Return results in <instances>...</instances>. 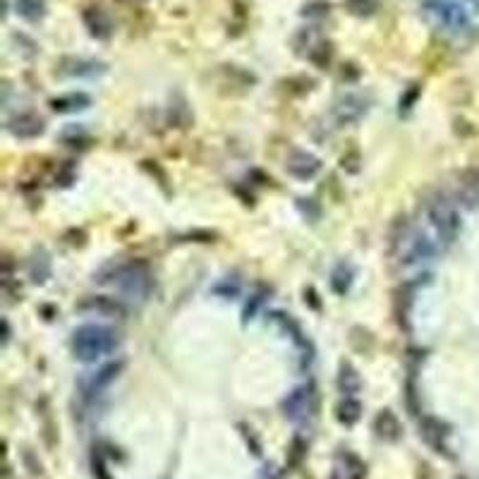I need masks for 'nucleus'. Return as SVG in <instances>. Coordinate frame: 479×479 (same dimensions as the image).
<instances>
[{
    "label": "nucleus",
    "instance_id": "20e7f679",
    "mask_svg": "<svg viewBox=\"0 0 479 479\" xmlns=\"http://www.w3.org/2000/svg\"><path fill=\"white\" fill-rule=\"evenodd\" d=\"M429 223L443 245H450L460 230V216L448 199H436L434 204H429Z\"/></svg>",
    "mask_w": 479,
    "mask_h": 479
},
{
    "label": "nucleus",
    "instance_id": "4468645a",
    "mask_svg": "<svg viewBox=\"0 0 479 479\" xmlns=\"http://www.w3.org/2000/svg\"><path fill=\"white\" fill-rule=\"evenodd\" d=\"M92 106V99H89L84 92H75V94H65V96H58V99L50 101V108L55 113H77V110H84Z\"/></svg>",
    "mask_w": 479,
    "mask_h": 479
},
{
    "label": "nucleus",
    "instance_id": "0eeeda50",
    "mask_svg": "<svg viewBox=\"0 0 479 479\" xmlns=\"http://www.w3.org/2000/svg\"><path fill=\"white\" fill-rule=\"evenodd\" d=\"M285 171L297 180H312L319 176L321 161L314 154H309V151H292V154L287 156Z\"/></svg>",
    "mask_w": 479,
    "mask_h": 479
},
{
    "label": "nucleus",
    "instance_id": "a211bd4d",
    "mask_svg": "<svg viewBox=\"0 0 479 479\" xmlns=\"http://www.w3.org/2000/svg\"><path fill=\"white\" fill-rule=\"evenodd\" d=\"M352 266L350 264H338V266L334 269V273H331V285H334V290L338 292V295H345L348 290H350L352 285Z\"/></svg>",
    "mask_w": 479,
    "mask_h": 479
},
{
    "label": "nucleus",
    "instance_id": "2eb2a0df",
    "mask_svg": "<svg viewBox=\"0 0 479 479\" xmlns=\"http://www.w3.org/2000/svg\"><path fill=\"white\" fill-rule=\"evenodd\" d=\"M362 388V379H359L357 369L350 364H341V374H338V391L343 393V398H355V393H359Z\"/></svg>",
    "mask_w": 479,
    "mask_h": 479
},
{
    "label": "nucleus",
    "instance_id": "1a4fd4ad",
    "mask_svg": "<svg viewBox=\"0 0 479 479\" xmlns=\"http://www.w3.org/2000/svg\"><path fill=\"white\" fill-rule=\"evenodd\" d=\"M80 309L87 314H99V317H125L127 314V307L120 300H113V297H103V295L87 297L80 304Z\"/></svg>",
    "mask_w": 479,
    "mask_h": 479
},
{
    "label": "nucleus",
    "instance_id": "7ed1b4c3",
    "mask_svg": "<svg viewBox=\"0 0 479 479\" xmlns=\"http://www.w3.org/2000/svg\"><path fill=\"white\" fill-rule=\"evenodd\" d=\"M422 13H424V17L434 27L450 34H460L470 24V17H467L465 8L460 3H455V0H424Z\"/></svg>",
    "mask_w": 479,
    "mask_h": 479
},
{
    "label": "nucleus",
    "instance_id": "393cba45",
    "mask_svg": "<svg viewBox=\"0 0 479 479\" xmlns=\"http://www.w3.org/2000/svg\"><path fill=\"white\" fill-rule=\"evenodd\" d=\"M348 5H350L352 13H369L371 8H374V0H348Z\"/></svg>",
    "mask_w": 479,
    "mask_h": 479
},
{
    "label": "nucleus",
    "instance_id": "9d476101",
    "mask_svg": "<svg viewBox=\"0 0 479 479\" xmlns=\"http://www.w3.org/2000/svg\"><path fill=\"white\" fill-rule=\"evenodd\" d=\"M8 129L10 134H15L20 139H34L43 132V120L34 115V113H20V115L8 120Z\"/></svg>",
    "mask_w": 479,
    "mask_h": 479
},
{
    "label": "nucleus",
    "instance_id": "412c9836",
    "mask_svg": "<svg viewBox=\"0 0 479 479\" xmlns=\"http://www.w3.org/2000/svg\"><path fill=\"white\" fill-rule=\"evenodd\" d=\"M29 273H31V280L34 283H43V280L50 276V262L46 255H38L31 259L29 264Z\"/></svg>",
    "mask_w": 479,
    "mask_h": 479
},
{
    "label": "nucleus",
    "instance_id": "423d86ee",
    "mask_svg": "<svg viewBox=\"0 0 479 479\" xmlns=\"http://www.w3.org/2000/svg\"><path fill=\"white\" fill-rule=\"evenodd\" d=\"M367 99L359 94H345L336 101L334 106V115L338 120V125H350V122H357L359 117L367 113Z\"/></svg>",
    "mask_w": 479,
    "mask_h": 479
},
{
    "label": "nucleus",
    "instance_id": "aec40b11",
    "mask_svg": "<svg viewBox=\"0 0 479 479\" xmlns=\"http://www.w3.org/2000/svg\"><path fill=\"white\" fill-rule=\"evenodd\" d=\"M338 458L345 463V470H343V472L348 475V479H364V477H367V465H364L355 453H350V450L341 453Z\"/></svg>",
    "mask_w": 479,
    "mask_h": 479
},
{
    "label": "nucleus",
    "instance_id": "f8f14e48",
    "mask_svg": "<svg viewBox=\"0 0 479 479\" xmlns=\"http://www.w3.org/2000/svg\"><path fill=\"white\" fill-rule=\"evenodd\" d=\"M420 434L424 436V441L436 450V453H446V424L438 422L436 417H424L420 422Z\"/></svg>",
    "mask_w": 479,
    "mask_h": 479
},
{
    "label": "nucleus",
    "instance_id": "6e6552de",
    "mask_svg": "<svg viewBox=\"0 0 479 479\" xmlns=\"http://www.w3.org/2000/svg\"><path fill=\"white\" fill-rule=\"evenodd\" d=\"M283 410L290 420H304L314 413V391L307 386L295 388L285 400H283Z\"/></svg>",
    "mask_w": 479,
    "mask_h": 479
},
{
    "label": "nucleus",
    "instance_id": "39448f33",
    "mask_svg": "<svg viewBox=\"0 0 479 479\" xmlns=\"http://www.w3.org/2000/svg\"><path fill=\"white\" fill-rule=\"evenodd\" d=\"M436 257V245L427 238L424 233H410L403 240V252H400V262L403 264H427Z\"/></svg>",
    "mask_w": 479,
    "mask_h": 479
},
{
    "label": "nucleus",
    "instance_id": "a878e982",
    "mask_svg": "<svg viewBox=\"0 0 479 479\" xmlns=\"http://www.w3.org/2000/svg\"><path fill=\"white\" fill-rule=\"evenodd\" d=\"M331 479H348V475L341 470V467H336V470H334V475H331Z\"/></svg>",
    "mask_w": 479,
    "mask_h": 479
},
{
    "label": "nucleus",
    "instance_id": "f257e3e1",
    "mask_svg": "<svg viewBox=\"0 0 479 479\" xmlns=\"http://www.w3.org/2000/svg\"><path fill=\"white\" fill-rule=\"evenodd\" d=\"M120 345V338L113 329L108 326H101V324H84L80 329L72 334L70 348L75 359L89 364L101 359L103 355H110L115 348Z\"/></svg>",
    "mask_w": 479,
    "mask_h": 479
},
{
    "label": "nucleus",
    "instance_id": "9b49d317",
    "mask_svg": "<svg viewBox=\"0 0 479 479\" xmlns=\"http://www.w3.org/2000/svg\"><path fill=\"white\" fill-rule=\"evenodd\" d=\"M120 369H122V362H110V364H106V367H101L96 374L89 376L87 381H82V391H84V396H99V391H103L108 383L115 381V376L120 374Z\"/></svg>",
    "mask_w": 479,
    "mask_h": 479
},
{
    "label": "nucleus",
    "instance_id": "ddd939ff",
    "mask_svg": "<svg viewBox=\"0 0 479 479\" xmlns=\"http://www.w3.org/2000/svg\"><path fill=\"white\" fill-rule=\"evenodd\" d=\"M374 431L383 441H398L400 438V422L391 410H381L374 420Z\"/></svg>",
    "mask_w": 479,
    "mask_h": 479
},
{
    "label": "nucleus",
    "instance_id": "dca6fc26",
    "mask_svg": "<svg viewBox=\"0 0 479 479\" xmlns=\"http://www.w3.org/2000/svg\"><path fill=\"white\" fill-rule=\"evenodd\" d=\"M336 415H338V422H341V424H345V427L357 424L359 417H362V403H359L357 398H343L336 408Z\"/></svg>",
    "mask_w": 479,
    "mask_h": 479
},
{
    "label": "nucleus",
    "instance_id": "f03ea898",
    "mask_svg": "<svg viewBox=\"0 0 479 479\" xmlns=\"http://www.w3.org/2000/svg\"><path fill=\"white\" fill-rule=\"evenodd\" d=\"M110 278H113L110 283L117 287L120 295H125L127 300H137V302H144L146 297L151 295V287H154L151 271L146 269V264H139V262L113 266Z\"/></svg>",
    "mask_w": 479,
    "mask_h": 479
},
{
    "label": "nucleus",
    "instance_id": "5701e85b",
    "mask_svg": "<svg viewBox=\"0 0 479 479\" xmlns=\"http://www.w3.org/2000/svg\"><path fill=\"white\" fill-rule=\"evenodd\" d=\"M230 278V276H228ZM225 278L223 283H218L216 287H213V292H216V295H223V297H235L240 292V280H235L233 285H230V280Z\"/></svg>",
    "mask_w": 479,
    "mask_h": 479
},
{
    "label": "nucleus",
    "instance_id": "4be33fe9",
    "mask_svg": "<svg viewBox=\"0 0 479 479\" xmlns=\"http://www.w3.org/2000/svg\"><path fill=\"white\" fill-rule=\"evenodd\" d=\"M304 453H307V443H304L302 438H295V441H292V446H290V453H287V465L297 467L302 463Z\"/></svg>",
    "mask_w": 479,
    "mask_h": 479
},
{
    "label": "nucleus",
    "instance_id": "f3484780",
    "mask_svg": "<svg viewBox=\"0 0 479 479\" xmlns=\"http://www.w3.org/2000/svg\"><path fill=\"white\" fill-rule=\"evenodd\" d=\"M84 22H87L89 31H92V36L96 38H108L110 36V22L108 17L101 13L99 8L89 10V13H84Z\"/></svg>",
    "mask_w": 479,
    "mask_h": 479
},
{
    "label": "nucleus",
    "instance_id": "b1692460",
    "mask_svg": "<svg viewBox=\"0 0 479 479\" xmlns=\"http://www.w3.org/2000/svg\"><path fill=\"white\" fill-rule=\"evenodd\" d=\"M264 302H266V292H255V295H252V300L247 302V307H245V317H247V319L255 317L257 309L262 307Z\"/></svg>",
    "mask_w": 479,
    "mask_h": 479
},
{
    "label": "nucleus",
    "instance_id": "6ab92c4d",
    "mask_svg": "<svg viewBox=\"0 0 479 479\" xmlns=\"http://www.w3.org/2000/svg\"><path fill=\"white\" fill-rule=\"evenodd\" d=\"M15 5H17V15L24 17L27 22H38L46 15L43 0H15Z\"/></svg>",
    "mask_w": 479,
    "mask_h": 479
}]
</instances>
